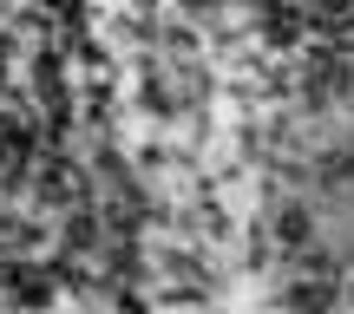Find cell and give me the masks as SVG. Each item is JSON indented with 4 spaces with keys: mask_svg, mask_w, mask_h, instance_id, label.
I'll use <instances>...</instances> for the list:
<instances>
[{
    "mask_svg": "<svg viewBox=\"0 0 354 314\" xmlns=\"http://www.w3.org/2000/svg\"><path fill=\"white\" fill-rule=\"evenodd\" d=\"M53 13H79V0H53Z\"/></svg>",
    "mask_w": 354,
    "mask_h": 314,
    "instance_id": "30bf717a",
    "label": "cell"
},
{
    "mask_svg": "<svg viewBox=\"0 0 354 314\" xmlns=\"http://www.w3.org/2000/svg\"><path fill=\"white\" fill-rule=\"evenodd\" d=\"M33 131L26 125H7V138H0V190H20L26 177H33Z\"/></svg>",
    "mask_w": 354,
    "mask_h": 314,
    "instance_id": "7a4b0ae2",
    "label": "cell"
},
{
    "mask_svg": "<svg viewBox=\"0 0 354 314\" xmlns=\"http://www.w3.org/2000/svg\"><path fill=\"white\" fill-rule=\"evenodd\" d=\"M92 242H99V216H86V210L66 216V255H73V249H92Z\"/></svg>",
    "mask_w": 354,
    "mask_h": 314,
    "instance_id": "8992f818",
    "label": "cell"
},
{
    "mask_svg": "<svg viewBox=\"0 0 354 314\" xmlns=\"http://www.w3.org/2000/svg\"><path fill=\"white\" fill-rule=\"evenodd\" d=\"M26 249H39V223H26V216H0V255L20 262Z\"/></svg>",
    "mask_w": 354,
    "mask_h": 314,
    "instance_id": "3957f363",
    "label": "cell"
},
{
    "mask_svg": "<svg viewBox=\"0 0 354 314\" xmlns=\"http://www.w3.org/2000/svg\"><path fill=\"white\" fill-rule=\"evenodd\" d=\"M354 0H308V20H342Z\"/></svg>",
    "mask_w": 354,
    "mask_h": 314,
    "instance_id": "9c48e42d",
    "label": "cell"
},
{
    "mask_svg": "<svg viewBox=\"0 0 354 314\" xmlns=\"http://www.w3.org/2000/svg\"><path fill=\"white\" fill-rule=\"evenodd\" d=\"M269 39H276V46H295V39H302V13H269V26H263Z\"/></svg>",
    "mask_w": 354,
    "mask_h": 314,
    "instance_id": "52a82bcc",
    "label": "cell"
},
{
    "mask_svg": "<svg viewBox=\"0 0 354 314\" xmlns=\"http://www.w3.org/2000/svg\"><path fill=\"white\" fill-rule=\"evenodd\" d=\"M289 308L295 314H328L335 308V282H295V288H289Z\"/></svg>",
    "mask_w": 354,
    "mask_h": 314,
    "instance_id": "277c9868",
    "label": "cell"
},
{
    "mask_svg": "<svg viewBox=\"0 0 354 314\" xmlns=\"http://www.w3.org/2000/svg\"><path fill=\"white\" fill-rule=\"evenodd\" d=\"M105 268H112V275H138V249H131V242H112V249H105Z\"/></svg>",
    "mask_w": 354,
    "mask_h": 314,
    "instance_id": "ba28073f",
    "label": "cell"
},
{
    "mask_svg": "<svg viewBox=\"0 0 354 314\" xmlns=\"http://www.w3.org/2000/svg\"><path fill=\"white\" fill-rule=\"evenodd\" d=\"M302 86H308V99H342V92H348V59L335 46H308Z\"/></svg>",
    "mask_w": 354,
    "mask_h": 314,
    "instance_id": "6da1fadb",
    "label": "cell"
},
{
    "mask_svg": "<svg viewBox=\"0 0 354 314\" xmlns=\"http://www.w3.org/2000/svg\"><path fill=\"white\" fill-rule=\"evenodd\" d=\"M276 242L282 249H308V216L302 210H276Z\"/></svg>",
    "mask_w": 354,
    "mask_h": 314,
    "instance_id": "5b68a950",
    "label": "cell"
},
{
    "mask_svg": "<svg viewBox=\"0 0 354 314\" xmlns=\"http://www.w3.org/2000/svg\"><path fill=\"white\" fill-rule=\"evenodd\" d=\"M0 52H7V46H0Z\"/></svg>",
    "mask_w": 354,
    "mask_h": 314,
    "instance_id": "7c38bea8",
    "label": "cell"
},
{
    "mask_svg": "<svg viewBox=\"0 0 354 314\" xmlns=\"http://www.w3.org/2000/svg\"><path fill=\"white\" fill-rule=\"evenodd\" d=\"M348 302H354V288H348Z\"/></svg>",
    "mask_w": 354,
    "mask_h": 314,
    "instance_id": "8fae6325",
    "label": "cell"
}]
</instances>
